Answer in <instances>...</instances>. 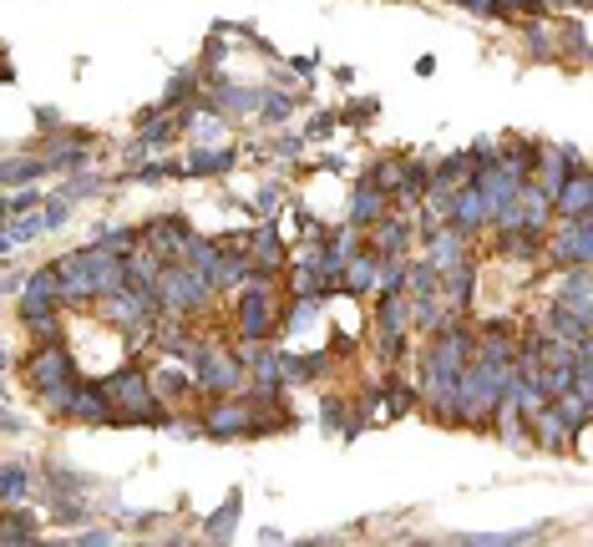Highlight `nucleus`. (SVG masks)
<instances>
[{
	"label": "nucleus",
	"instance_id": "obj_6",
	"mask_svg": "<svg viewBox=\"0 0 593 547\" xmlns=\"http://www.w3.org/2000/svg\"><path fill=\"white\" fill-rule=\"evenodd\" d=\"M234 168V152H198L193 158V173H224Z\"/></svg>",
	"mask_w": 593,
	"mask_h": 547
},
{
	"label": "nucleus",
	"instance_id": "obj_4",
	"mask_svg": "<svg viewBox=\"0 0 593 547\" xmlns=\"http://www.w3.org/2000/svg\"><path fill=\"white\" fill-rule=\"evenodd\" d=\"M244 426H249V411H244V406H239V411L224 406V411H213V421H208L213 436H234V431H244Z\"/></svg>",
	"mask_w": 593,
	"mask_h": 547
},
{
	"label": "nucleus",
	"instance_id": "obj_11",
	"mask_svg": "<svg viewBox=\"0 0 593 547\" xmlns=\"http://www.w3.org/2000/svg\"><path fill=\"white\" fill-rule=\"evenodd\" d=\"M507 6H523V11H538V6H543V0H507Z\"/></svg>",
	"mask_w": 593,
	"mask_h": 547
},
{
	"label": "nucleus",
	"instance_id": "obj_8",
	"mask_svg": "<svg viewBox=\"0 0 593 547\" xmlns=\"http://www.w3.org/2000/svg\"><path fill=\"white\" fill-rule=\"evenodd\" d=\"M26 178H41V163H11V168H6V183H11V188L26 183Z\"/></svg>",
	"mask_w": 593,
	"mask_h": 547
},
{
	"label": "nucleus",
	"instance_id": "obj_3",
	"mask_svg": "<svg viewBox=\"0 0 593 547\" xmlns=\"http://www.w3.org/2000/svg\"><path fill=\"white\" fill-rule=\"evenodd\" d=\"M350 218H355V223L381 218V188H376V183H365V193H355V203H350Z\"/></svg>",
	"mask_w": 593,
	"mask_h": 547
},
{
	"label": "nucleus",
	"instance_id": "obj_9",
	"mask_svg": "<svg viewBox=\"0 0 593 547\" xmlns=\"http://www.w3.org/2000/svg\"><path fill=\"white\" fill-rule=\"evenodd\" d=\"M462 6H472L477 16H502V11H507V0H462Z\"/></svg>",
	"mask_w": 593,
	"mask_h": 547
},
{
	"label": "nucleus",
	"instance_id": "obj_7",
	"mask_svg": "<svg viewBox=\"0 0 593 547\" xmlns=\"http://www.w3.org/2000/svg\"><path fill=\"white\" fill-rule=\"evenodd\" d=\"M224 107H229V112H254L259 97H254V92H234V87H224Z\"/></svg>",
	"mask_w": 593,
	"mask_h": 547
},
{
	"label": "nucleus",
	"instance_id": "obj_5",
	"mask_svg": "<svg viewBox=\"0 0 593 547\" xmlns=\"http://www.w3.org/2000/svg\"><path fill=\"white\" fill-rule=\"evenodd\" d=\"M350 289H376V259H355L350 274H345Z\"/></svg>",
	"mask_w": 593,
	"mask_h": 547
},
{
	"label": "nucleus",
	"instance_id": "obj_2",
	"mask_svg": "<svg viewBox=\"0 0 593 547\" xmlns=\"http://www.w3.org/2000/svg\"><path fill=\"white\" fill-rule=\"evenodd\" d=\"M112 396H122V401L132 406V411H153V401H147V385H142V380H137L132 370H127L122 380H112Z\"/></svg>",
	"mask_w": 593,
	"mask_h": 547
},
{
	"label": "nucleus",
	"instance_id": "obj_10",
	"mask_svg": "<svg viewBox=\"0 0 593 547\" xmlns=\"http://www.w3.org/2000/svg\"><path fill=\"white\" fill-rule=\"evenodd\" d=\"M264 112H269V117H284V112H289V97H269Z\"/></svg>",
	"mask_w": 593,
	"mask_h": 547
},
{
	"label": "nucleus",
	"instance_id": "obj_1",
	"mask_svg": "<svg viewBox=\"0 0 593 547\" xmlns=\"http://www.w3.org/2000/svg\"><path fill=\"white\" fill-rule=\"evenodd\" d=\"M264 330H269V304H264V294H249L244 299V335L264 340Z\"/></svg>",
	"mask_w": 593,
	"mask_h": 547
}]
</instances>
